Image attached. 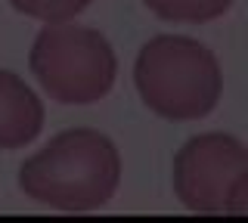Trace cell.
Returning a JSON list of instances; mask_svg holds the SVG:
<instances>
[{
    "mask_svg": "<svg viewBox=\"0 0 248 223\" xmlns=\"http://www.w3.org/2000/svg\"><path fill=\"white\" fill-rule=\"evenodd\" d=\"M121 183L118 146L90 127L56 134L19 167V186L28 198L62 214L103 208Z\"/></svg>",
    "mask_w": 248,
    "mask_h": 223,
    "instance_id": "1",
    "label": "cell"
},
{
    "mask_svg": "<svg viewBox=\"0 0 248 223\" xmlns=\"http://www.w3.org/2000/svg\"><path fill=\"white\" fill-rule=\"evenodd\" d=\"M134 84L143 105L165 121L208 118L223 93L217 56L205 44L180 34H158L140 50Z\"/></svg>",
    "mask_w": 248,
    "mask_h": 223,
    "instance_id": "2",
    "label": "cell"
},
{
    "mask_svg": "<svg viewBox=\"0 0 248 223\" xmlns=\"http://www.w3.org/2000/svg\"><path fill=\"white\" fill-rule=\"evenodd\" d=\"M44 93L65 105H90L108 96L118 74L112 44L99 31L75 22H44L28 53Z\"/></svg>",
    "mask_w": 248,
    "mask_h": 223,
    "instance_id": "3",
    "label": "cell"
},
{
    "mask_svg": "<svg viewBox=\"0 0 248 223\" xmlns=\"http://www.w3.org/2000/svg\"><path fill=\"white\" fill-rule=\"evenodd\" d=\"M174 195L192 214H248V149L230 134H199L174 155Z\"/></svg>",
    "mask_w": 248,
    "mask_h": 223,
    "instance_id": "4",
    "label": "cell"
},
{
    "mask_svg": "<svg viewBox=\"0 0 248 223\" xmlns=\"http://www.w3.org/2000/svg\"><path fill=\"white\" fill-rule=\"evenodd\" d=\"M44 130V103L19 74L0 68V149H22Z\"/></svg>",
    "mask_w": 248,
    "mask_h": 223,
    "instance_id": "5",
    "label": "cell"
},
{
    "mask_svg": "<svg viewBox=\"0 0 248 223\" xmlns=\"http://www.w3.org/2000/svg\"><path fill=\"white\" fill-rule=\"evenodd\" d=\"M152 16L165 22H186V25H202V22L220 19L230 10L232 0H143Z\"/></svg>",
    "mask_w": 248,
    "mask_h": 223,
    "instance_id": "6",
    "label": "cell"
},
{
    "mask_svg": "<svg viewBox=\"0 0 248 223\" xmlns=\"http://www.w3.org/2000/svg\"><path fill=\"white\" fill-rule=\"evenodd\" d=\"M13 10L41 22H75L93 0H10Z\"/></svg>",
    "mask_w": 248,
    "mask_h": 223,
    "instance_id": "7",
    "label": "cell"
}]
</instances>
